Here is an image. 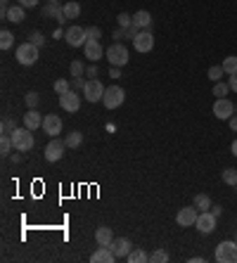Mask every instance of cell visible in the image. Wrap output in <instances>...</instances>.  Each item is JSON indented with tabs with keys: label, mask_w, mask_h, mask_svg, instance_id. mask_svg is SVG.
Returning <instances> with one entry per match:
<instances>
[{
	"label": "cell",
	"mask_w": 237,
	"mask_h": 263,
	"mask_svg": "<svg viewBox=\"0 0 237 263\" xmlns=\"http://www.w3.org/2000/svg\"><path fill=\"white\" fill-rule=\"evenodd\" d=\"M24 10H26V8H22V5L17 3V5H12V8L8 10V17H5V19L12 22V24H22L24 22Z\"/></svg>",
	"instance_id": "cell-21"
},
{
	"label": "cell",
	"mask_w": 237,
	"mask_h": 263,
	"mask_svg": "<svg viewBox=\"0 0 237 263\" xmlns=\"http://www.w3.org/2000/svg\"><path fill=\"white\" fill-rule=\"evenodd\" d=\"M124 38H126V29H116V31H114V40H116V43H121Z\"/></svg>",
	"instance_id": "cell-43"
},
{
	"label": "cell",
	"mask_w": 237,
	"mask_h": 263,
	"mask_svg": "<svg viewBox=\"0 0 237 263\" xmlns=\"http://www.w3.org/2000/svg\"><path fill=\"white\" fill-rule=\"evenodd\" d=\"M118 22V29H128L131 24H133V15H128V12H121V15L116 17Z\"/></svg>",
	"instance_id": "cell-34"
},
{
	"label": "cell",
	"mask_w": 237,
	"mask_h": 263,
	"mask_svg": "<svg viewBox=\"0 0 237 263\" xmlns=\"http://www.w3.org/2000/svg\"><path fill=\"white\" fill-rule=\"evenodd\" d=\"M64 149H67V142L60 140V138H52L50 142H47V147H45V159L50 164L60 162V159L64 156Z\"/></svg>",
	"instance_id": "cell-8"
},
{
	"label": "cell",
	"mask_w": 237,
	"mask_h": 263,
	"mask_svg": "<svg viewBox=\"0 0 237 263\" xmlns=\"http://www.w3.org/2000/svg\"><path fill=\"white\" fill-rule=\"evenodd\" d=\"M38 102H40V97H38V93H36V90L26 93V107H29V109H36V107H38Z\"/></svg>",
	"instance_id": "cell-37"
},
{
	"label": "cell",
	"mask_w": 237,
	"mask_h": 263,
	"mask_svg": "<svg viewBox=\"0 0 237 263\" xmlns=\"http://www.w3.org/2000/svg\"><path fill=\"white\" fill-rule=\"evenodd\" d=\"M195 206H197L199 211H209V209L213 206V204H211V197H209V194H204V192H202V194H195Z\"/></svg>",
	"instance_id": "cell-25"
},
{
	"label": "cell",
	"mask_w": 237,
	"mask_h": 263,
	"mask_svg": "<svg viewBox=\"0 0 237 263\" xmlns=\"http://www.w3.org/2000/svg\"><path fill=\"white\" fill-rule=\"evenodd\" d=\"M17 3H19L22 8H36V5H38V0H17Z\"/></svg>",
	"instance_id": "cell-44"
},
{
	"label": "cell",
	"mask_w": 237,
	"mask_h": 263,
	"mask_svg": "<svg viewBox=\"0 0 237 263\" xmlns=\"http://www.w3.org/2000/svg\"><path fill=\"white\" fill-rule=\"evenodd\" d=\"M213 116L221 119V121H228L230 116H235V104L228 97H218V100L213 102Z\"/></svg>",
	"instance_id": "cell-6"
},
{
	"label": "cell",
	"mask_w": 237,
	"mask_h": 263,
	"mask_svg": "<svg viewBox=\"0 0 237 263\" xmlns=\"http://www.w3.org/2000/svg\"><path fill=\"white\" fill-rule=\"evenodd\" d=\"M12 142H15L17 152H31L33 145H36V140H33V131H29L26 126H24V128H17V131L12 133Z\"/></svg>",
	"instance_id": "cell-1"
},
{
	"label": "cell",
	"mask_w": 237,
	"mask_h": 263,
	"mask_svg": "<svg viewBox=\"0 0 237 263\" xmlns=\"http://www.w3.org/2000/svg\"><path fill=\"white\" fill-rule=\"evenodd\" d=\"M15 147V142H12V135H0V154L8 156Z\"/></svg>",
	"instance_id": "cell-27"
},
{
	"label": "cell",
	"mask_w": 237,
	"mask_h": 263,
	"mask_svg": "<svg viewBox=\"0 0 237 263\" xmlns=\"http://www.w3.org/2000/svg\"><path fill=\"white\" fill-rule=\"evenodd\" d=\"M88 76H97V67H95V62L88 67Z\"/></svg>",
	"instance_id": "cell-48"
},
{
	"label": "cell",
	"mask_w": 237,
	"mask_h": 263,
	"mask_svg": "<svg viewBox=\"0 0 237 263\" xmlns=\"http://www.w3.org/2000/svg\"><path fill=\"white\" fill-rule=\"evenodd\" d=\"M86 83H88V81H86L83 76H76V78H74V88H76V90H83V88H86Z\"/></svg>",
	"instance_id": "cell-42"
},
{
	"label": "cell",
	"mask_w": 237,
	"mask_h": 263,
	"mask_svg": "<svg viewBox=\"0 0 237 263\" xmlns=\"http://www.w3.org/2000/svg\"><path fill=\"white\" fill-rule=\"evenodd\" d=\"M126 100V90L121 88V85H109L107 90H104V97H102V104L107 109H118Z\"/></svg>",
	"instance_id": "cell-4"
},
{
	"label": "cell",
	"mask_w": 237,
	"mask_h": 263,
	"mask_svg": "<svg viewBox=\"0 0 237 263\" xmlns=\"http://www.w3.org/2000/svg\"><path fill=\"white\" fill-rule=\"evenodd\" d=\"M29 38H31V43H33V45H38V47H43V45H45V36H43V33H40V31H33L31 36H29Z\"/></svg>",
	"instance_id": "cell-40"
},
{
	"label": "cell",
	"mask_w": 237,
	"mask_h": 263,
	"mask_svg": "<svg viewBox=\"0 0 237 263\" xmlns=\"http://www.w3.org/2000/svg\"><path fill=\"white\" fill-rule=\"evenodd\" d=\"M43 133H47L50 138H57L62 133V119L57 114H47L43 119Z\"/></svg>",
	"instance_id": "cell-13"
},
{
	"label": "cell",
	"mask_w": 237,
	"mask_h": 263,
	"mask_svg": "<svg viewBox=\"0 0 237 263\" xmlns=\"http://www.w3.org/2000/svg\"><path fill=\"white\" fill-rule=\"evenodd\" d=\"M116 261V254L111 251V247H97L93 256H90V263H111Z\"/></svg>",
	"instance_id": "cell-18"
},
{
	"label": "cell",
	"mask_w": 237,
	"mask_h": 263,
	"mask_svg": "<svg viewBox=\"0 0 237 263\" xmlns=\"http://www.w3.org/2000/svg\"><path fill=\"white\" fill-rule=\"evenodd\" d=\"M17 62L22 64V67H33V64L38 62V45H33L31 40L22 43V45L17 47Z\"/></svg>",
	"instance_id": "cell-2"
},
{
	"label": "cell",
	"mask_w": 237,
	"mask_h": 263,
	"mask_svg": "<svg viewBox=\"0 0 237 263\" xmlns=\"http://www.w3.org/2000/svg\"><path fill=\"white\" fill-rule=\"evenodd\" d=\"M211 214H213L216 218H218V216L223 214V206H211Z\"/></svg>",
	"instance_id": "cell-49"
},
{
	"label": "cell",
	"mask_w": 237,
	"mask_h": 263,
	"mask_svg": "<svg viewBox=\"0 0 237 263\" xmlns=\"http://www.w3.org/2000/svg\"><path fill=\"white\" fill-rule=\"evenodd\" d=\"M50 3H57V0H50Z\"/></svg>",
	"instance_id": "cell-53"
},
{
	"label": "cell",
	"mask_w": 237,
	"mask_h": 263,
	"mask_svg": "<svg viewBox=\"0 0 237 263\" xmlns=\"http://www.w3.org/2000/svg\"><path fill=\"white\" fill-rule=\"evenodd\" d=\"M114 240H116V237H114L111 228H107V225H102V228L95 230V242H97V247H109Z\"/></svg>",
	"instance_id": "cell-17"
},
{
	"label": "cell",
	"mask_w": 237,
	"mask_h": 263,
	"mask_svg": "<svg viewBox=\"0 0 237 263\" xmlns=\"http://www.w3.org/2000/svg\"><path fill=\"white\" fill-rule=\"evenodd\" d=\"M235 242H237V240H235Z\"/></svg>",
	"instance_id": "cell-56"
},
{
	"label": "cell",
	"mask_w": 237,
	"mask_h": 263,
	"mask_svg": "<svg viewBox=\"0 0 237 263\" xmlns=\"http://www.w3.org/2000/svg\"><path fill=\"white\" fill-rule=\"evenodd\" d=\"M43 15H52L57 19V22L60 24H64L67 22V17H64V8H60V5H57V3H50V5H47L45 10H43Z\"/></svg>",
	"instance_id": "cell-22"
},
{
	"label": "cell",
	"mask_w": 237,
	"mask_h": 263,
	"mask_svg": "<svg viewBox=\"0 0 237 263\" xmlns=\"http://www.w3.org/2000/svg\"><path fill=\"white\" fill-rule=\"evenodd\" d=\"M64 142H67V147H71V149L81 147V145H83V133H79V131L67 133V138H64Z\"/></svg>",
	"instance_id": "cell-23"
},
{
	"label": "cell",
	"mask_w": 237,
	"mask_h": 263,
	"mask_svg": "<svg viewBox=\"0 0 237 263\" xmlns=\"http://www.w3.org/2000/svg\"><path fill=\"white\" fill-rule=\"evenodd\" d=\"M60 107L64 109V112H69V114H74V112H79L81 109V95L71 88L69 93L60 95Z\"/></svg>",
	"instance_id": "cell-11"
},
{
	"label": "cell",
	"mask_w": 237,
	"mask_h": 263,
	"mask_svg": "<svg viewBox=\"0 0 237 263\" xmlns=\"http://www.w3.org/2000/svg\"><path fill=\"white\" fill-rule=\"evenodd\" d=\"M64 40H67L71 47H81V45H86L88 33L83 26H69V29L64 31Z\"/></svg>",
	"instance_id": "cell-7"
},
{
	"label": "cell",
	"mask_w": 237,
	"mask_h": 263,
	"mask_svg": "<svg viewBox=\"0 0 237 263\" xmlns=\"http://www.w3.org/2000/svg\"><path fill=\"white\" fill-rule=\"evenodd\" d=\"M195 228L202 235H211L216 230V216H213L211 211H199V218H197V223H195Z\"/></svg>",
	"instance_id": "cell-12"
},
{
	"label": "cell",
	"mask_w": 237,
	"mask_h": 263,
	"mask_svg": "<svg viewBox=\"0 0 237 263\" xmlns=\"http://www.w3.org/2000/svg\"><path fill=\"white\" fill-rule=\"evenodd\" d=\"M86 57L90 60V62H97V60H102V55H104V50H102V45H100V40H86Z\"/></svg>",
	"instance_id": "cell-19"
},
{
	"label": "cell",
	"mask_w": 237,
	"mask_h": 263,
	"mask_svg": "<svg viewBox=\"0 0 237 263\" xmlns=\"http://www.w3.org/2000/svg\"><path fill=\"white\" fill-rule=\"evenodd\" d=\"M62 8H64V17H67V22H69V19H76V17L81 15V5L76 3V0H69V3L62 5Z\"/></svg>",
	"instance_id": "cell-24"
},
{
	"label": "cell",
	"mask_w": 237,
	"mask_h": 263,
	"mask_svg": "<svg viewBox=\"0 0 237 263\" xmlns=\"http://www.w3.org/2000/svg\"><path fill=\"white\" fill-rule=\"evenodd\" d=\"M86 33H88V40H100L102 38V29H97V26H88Z\"/></svg>",
	"instance_id": "cell-39"
},
{
	"label": "cell",
	"mask_w": 237,
	"mask_h": 263,
	"mask_svg": "<svg viewBox=\"0 0 237 263\" xmlns=\"http://www.w3.org/2000/svg\"><path fill=\"white\" fill-rule=\"evenodd\" d=\"M109 76H111V78H121V67H111V69H109Z\"/></svg>",
	"instance_id": "cell-45"
},
{
	"label": "cell",
	"mask_w": 237,
	"mask_h": 263,
	"mask_svg": "<svg viewBox=\"0 0 237 263\" xmlns=\"http://www.w3.org/2000/svg\"><path fill=\"white\" fill-rule=\"evenodd\" d=\"M109 247H111V251L116 254V258H126V256L133 251V244H131V240H126V237H116Z\"/></svg>",
	"instance_id": "cell-15"
},
{
	"label": "cell",
	"mask_w": 237,
	"mask_h": 263,
	"mask_svg": "<svg viewBox=\"0 0 237 263\" xmlns=\"http://www.w3.org/2000/svg\"><path fill=\"white\" fill-rule=\"evenodd\" d=\"M235 187H237V185H235Z\"/></svg>",
	"instance_id": "cell-55"
},
{
	"label": "cell",
	"mask_w": 237,
	"mask_h": 263,
	"mask_svg": "<svg viewBox=\"0 0 237 263\" xmlns=\"http://www.w3.org/2000/svg\"><path fill=\"white\" fill-rule=\"evenodd\" d=\"M223 71H225V74H228V76H232V74H237V57L235 55H230V57H225V60H223Z\"/></svg>",
	"instance_id": "cell-26"
},
{
	"label": "cell",
	"mask_w": 237,
	"mask_h": 263,
	"mask_svg": "<svg viewBox=\"0 0 237 263\" xmlns=\"http://www.w3.org/2000/svg\"><path fill=\"white\" fill-rule=\"evenodd\" d=\"M199 218V209L192 204V206H183L178 211V216H175V223L181 225V228H190V225H195Z\"/></svg>",
	"instance_id": "cell-10"
},
{
	"label": "cell",
	"mask_w": 237,
	"mask_h": 263,
	"mask_svg": "<svg viewBox=\"0 0 237 263\" xmlns=\"http://www.w3.org/2000/svg\"><path fill=\"white\" fill-rule=\"evenodd\" d=\"M150 261H152V263H164V261H168V251H166V249H157L154 254H150Z\"/></svg>",
	"instance_id": "cell-35"
},
{
	"label": "cell",
	"mask_w": 237,
	"mask_h": 263,
	"mask_svg": "<svg viewBox=\"0 0 237 263\" xmlns=\"http://www.w3.org/2000/svg\"><path fill=\"white\" fill-rule=\"evenodd\" d=\"M12 43H15V36H12L10 31L0 33V47H3V50H10V47H12Z\"/></svg>",
	"instance_id": "cell-32"
},
{
	"label": "cell",
	"mask_w": 237,
	"mask_h": 263,
	"mask_svg": "<svg viewBox=\"0 0 237 263\" xmlns=\"http://www.w3.org/2000/svg\"><path fill=\"white\" fill-rule=\"evenodd\" d=\"M223 183L235 187L237 185V171L235 169H225V171H223Z\"/></svg>",
	"instance_id": "cell-31"
},
{
	"label": "cell",
	"mask_w": 237,
	"mask_h": 263,
	"mask_svg": "<svg viewBox=\"0 0 237 263\" xmlns=\"http://www.w3.org/2000/svg\"><path fill=\"white\" fill-rule=\"evenodd\" d=\"M223 74H225V71H223V67H218V64H216V67H211V69H209V74H206V76L211 78L213 83H218V81L223 78Z\"/></svg>",
	"instance_id": "cell-36"
},
{
	"label": "cell",
	"mask_w": 237,
	"mask_h": 263,
	"mask_svg": "<svg viewBox=\"0 0 237 263\" xmlns=\"http://www.w3.org/2000/svg\"><path fill=\"white\" fill-rule=\"evenodd\" d=\"M228 124H230V131H235V133H237V114H235V116H230Z\"/></svg>",
	"instance_id": "cell-46"
},
{
	"label": "cell",
	"mask_w": 237,
	"mask_h": 263,
	"mask_svg": "<svg viewBox=\"0 0 237 263\" xmlns=\"http://www.w3.org/2000/svg\"><path fill=\"white\" fill-rule=\"evenodd\" d=\"M228 93H230V83H223V81L213 83V95H216V97H225Z\"/></svg>",
	"instance_id": "cell-30"
},
{
	"label": "cell",
	"mask_w": 237,
	"mask_h": 263,
	"mask_svg": "<svg viewBox=\"0 0 237 263\" xmlns=\"http://www.w3.org/2000/svg\"><path fill=\"white\" fill-rule=\"evenodd\" d=\"M235 114H237V104H235Z\"/></svg>",
	"instance_id": "cell-52"
},
{
	"label": "cell",
	"mask_w": 237,
	"mask_h": 263,
	"mask_svg": "<svg viewBox=\"0 0 237 263\" xmlns=\"http://www.w3.org/2000/svg\"><path fill=\"white\" fill-rule=\"evenodd\" d=\"M71 90V83L67 81V78H60V81H55V93L57 95H64Z\"/></svg>",
	"instance_id": "cell-33"
},
{
	"label": "cell",
	"mask_w": 237,
	"mask_h": 263,
	"mask_svg": "<svg viewBox=\"0 0 237 263\" xmlns=\"http://www.w3.org/2000/svg\"><path fill=\"white\" fill-rule=\"evenodd\" d=\"M140 31H142L140 26H135V24H131V26H128V29H126V38L135 40V38H138V33H140Z\"/></svg>",
	"instance_id": "cell-41"
},
{
	"label": "cell",
	"mask_w": 237,
	"mask_h": 263,
	"mask_svg": "<svg viewBox=\"0 0 237 263\" xmlns=\"http://www.w3.org/2000/svg\"><path fill=\"white\" fill-rule=\"evenodd\" d=\"M133 47L138 52H150L152 47H154V36L150 33V29H145V31L138 33V38L133 40Z\"/></svg>",
	"instance_id": "cell-14"
},
{
	"label": "cell",
	"mask_w": 237,
	"mask_h": 263,
	"mask_svg": "<svg viewBox=\"0 0 237 263\" xmlns=\"http://www.w3.org/2000/svg\"><path fill=\"white\" fill-rule=\"evenodd\" d=\"M232 154L237 156V140H235V142H232Z\"/></svg>",
	"instance_id": "cell-51"
},
{
	"label": "cell",
	"mask_w": 237,
	"mask_h": 263,
	"mask_svg": "<svg viewBox=\"0 0 237 263\" xmlns=\"http://www.w3.org/2000/svg\"><path fill=\"white\" fill-rule=\"evenodd\" d=\"M24 156H26V152H19V154H15V162H24Z\"/></svg>",
	"instance_id": "cell-50"
},
{
	"label": "cell",
	"mask_w": 237,
	"mask_h": 263,
	"mask_svg": "<svg viewBox=\"0 0 237 263\" xmlns=\"http://www.w3.org/2000/svg\"><path fill=\"white\" fill-rule=\"evenodd\" d=\"M216 261L218 263H237V242L223 240L216 247Z\"/></svg>",
	"instance_id": "cell-5"
},
{
	"label": "cell",
	"mask_w": 237,
	"mask_h": 263,
	"mask_svg": "<svg viewBox=\"0 0 237 263\" xmlns=\"http://www.w3.org/2000/svg\"><path fill=\"white\" fill-rule=\"evenodd\" d=\"M133 24H135V26H140L142 31H145V29H150L152 15L147 12V10H140V12H135V15H133Z\"/></svg>",
	"instance_id": "cell-20"
},
{
	"label": "cell",
	"mask_w": 237,
	"mask_h": 263,
	"mask_svg": "<svg viewBox=\"0 0 237 263\" xmlns=\"http://www.w3.org/2000/svg\"><path fill=\"white\" fill-rule=\"evenodd\" d=\"M43 119H45V116H40L36 109H29V112L24 114V126H26L29 131H38V128H43Z\"/></svg>",
	"instance_id": "cell-16"
},
{
	"label": "cell",
	"mask_w": 237,
	"mask_h": 263,
	"mask_svg": "<svg viewBox=\"0 0 237 263\" xmlns=\"http://www.w3.org/2000/svg\"><path fill=\"white\" fill-rule=\"evenodd\" d=\"M104 55H107V60H109L111 67H126L128 64V47L124 45V43H114V45H109L107 50H104Z\"/></svg>",
	"instance_id": "cell-3"
},
{
	"label": "cell",
	"mask_w": 237,
	"mask_h": 263,
	"mask_svg": "<svg viewBox=\"0 0 237 263\" xmlns=\"http://www.w3.org/2000/svg\"><path fill=\"white\" fill-rule=\"evenodd\" d=\"M228 83H230V90H235V93H237V74H232V76H230Z\"/></svg>",
	"instance_id": "cell-47"
},
{
	"label": "cell",
	"mask_w": 237,
	"mask_h": 263,
	"mask_svg": "<svg viewBox=\"0 0 237 263\" xmlns=\"http://www.w3.org/2000/svg\"><path fill=\"white\" fill-rule=\"evenodd\" d=\"M0 128H3V135H12V133L17 131V126L12 119H3V126H0Z\"/></svg>",
	"instance_id": "cell-38"
},
{
	"label": "cell",
	"mask_w": 237,
	"mask_h": 263,
	"mask_svg": "<svg viewBox=\"0 0 237 263\" xmlns=\"http://www.w3.org/2000/svg\"><path fill=\"white\" fill-rule=\"evenodd\" d=\"M69 71H71V78H76V76H83V74H86V67H83L81 60H74L71 67H69Z\"/></svg>",
	"instance_id": "cell-29"
},
{
	"label": "cell",
	"mask_w": 237,
	"mask_h": 263,
	"mask_svg": "<svg viewBox=\"0 0 237 263\" xmlns=\"http://www.w3.org/2000/svg\"><path fill=\"white\" fill-rule=\"evenodd\" d=\"M3 3H8V0H3Z\"/></svg>",
	"instance_id": "cell-54"
},
{
	"label": "cell",
	"mask_w": 237,
	"mask_h": 263,
	"mask_svg": "<svg viewBox=\"0 0 237 263\" xmlns=\"http://www.w3.org/2000/svg\"><path fill=\"white\" fill-rule=\"evenodd\" d=\"M104 88L97 78H93V81H88L86 83V88H83V95H86V100L93 104V102H102V97H104Z\"/></svg>",
	"instance_id": "cell-9"
},
{
	"label": "cell",
	"mask_w": 237,
	"mask_h": 263,
	"mask_svg": "<svg viewBox=\"0 0 237 263\" xmlns=\"http://www.w3.org/2000/svg\"><path fill=\"white\" fill-rule=\"evenodd\" d=\"M128 263H142V261H150V256H147V251H142V249H133L131 254L126 256Z\"/></svg>",
	"instance_id": "cell-28"
}]
</instances>
